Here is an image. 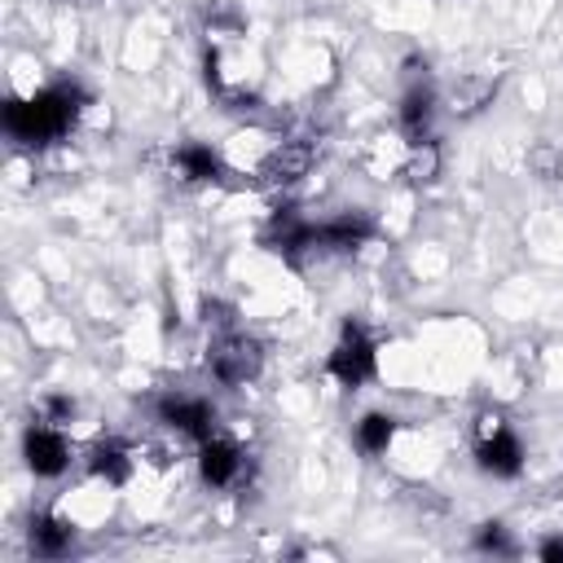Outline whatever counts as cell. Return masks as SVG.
<instances>
[{
  "label": "cell",
  "instance_id": "6da1fadb",
  "mask_svg": "<svg viewBox=\"0 0 563 563\" xmlns=\"http://www.w3.org/2000/svg\"><path fill=\"white\" fill-rule=\"evenodd\" d=\"M88 92L79 84H48L26 101H9L4 106V132L18 145H48L57 136H66L75 128V119L84 114Z\"/></svg>",
  "mask_w": 563,
  "mask_h": 563
},
{
  "label": "cell",
  "instance_id": "7a4b0ae2",
  "mask_svg": "<svg viewBox=\"0 0 563 563\" xmlns=\"http://www.w3.org/2000/svg\"><path fill=\"white\" fill-rule=\"evenodd\" d=\"M374 365H378L374 339L365 334V325L347 321V325H343V334H339V343L330 347V361H325L330 378H334V383H343V387H361V383H369V378H374Z\"/></svg>",
  "mask_w": 563,
  "mask_h": 563
},
{
  "label": "cell",
  "instance_id": "3957f363",
  "mask_svg": "<svg viewBox=\"0 0 563 563\" xmlns=\"http://www.w3.org/2000/svg\"><path fill=\"white\" fill-rule=\"evenodd\" d=\"M207 365H211V374H216L224 387H242V383H251V378L260 374L264 352H260V343H255L251 334L229 330V334H220V339L211 343Z\"/></svg>",
  "mask_w": 563,
  "mask_h": 563
},
{
  "label": "cell",
  "instance_id": "277c9868",
  "mask_svg": "<svg viewBox=\"0 0 563 563\" xmlns=\"http://www.w3.org/2000/svg\"><path fill=\"white\" fill-rule=\"evenodd\" d=\"M22 457L35 475H62L70 466V440L62 435V427L53 422H31L26 435H22Z\"/></svg>",
  "mask_w": 563,
  "mask_h": 563
},
{
  "label": "cell",
  "instance_id": "5b68a950",
  "mask_svg": "<svg viewBox=\"0 0 563 563\" xmlns=\"http://www.w3.org/2000/svg\"><path fill=\"white\" fill-rule=\"evenodd\" d=\"M158 418L172 427V431H180V435H189V440H207V435H216V409L202 400V396H185V391H167L163 400H158Z\"/></svg>",
  "mask_w": 563,
  "mask_h": 563
},
{
  "label": "cell",
  "instance_id": "8992f818",
  "mask_svg": "<svg viewBox=\"0 0 563 563\" xmlns=\"http://www.w3.org/2000/svg\"><path fill=\"white\" fill-rule=\"evenodd\" d=\"M374 238V220L365 211H343L317 224V255H352Z\"/></svg>",
  "mask_w": 563,
  "mask_h": 563
},
{
  "label": "cell",
  "instance_id": "52a82bcc",
  "mask_svg": "<svg viewBox=\"0 0 563 563\" xmlns=\"http://www.w3.org/2000/svg\"><path fill=\"white\" fill-rule=\"evenodd\" d=\"M312 158H317V145H312V141H282V145H273V150L264 154V163H260L255 176H260V185H268V189L295 185L299 176H308Z\"/></svg>",
  "mask_w": 563,
  "mask_h": 563
},
{
  "label": "cell",
  "instance_id": "ba28073f",
  "mask_svg": "<svg viewBox=\"0 0 563 563\" xmlns=\"http://www.w3.org/2000/svg\"><path fill=\"white\" fill-rule=\"evenodd\" d=\"M475 462H479V471L493 475V479H515V475L523 471V444H519V435L506 431V422H501L497 431H488V435L475 440Z\"/></svg>",
  "mask_w": 563,
  "mask_h": 563
},
{
  "label": "cell",
  "instance_id": "9c48e42d",
  "mask_svg": "<svg viewBox=\"0 0 563 563\" xmlns=\"http://www.w3.org/2000/svg\"><path fill=\"white\" fill-rule=\"evenodd\" d=\"M198 475H202V484H211V488L238 484V475H242V449H238L233 440L207 435V440L198 444Z\"/></svg>",
  "mask_w": 563,
  "mask_h": 563
},
{
  "label": "cell",
  "instance_id": "30bf717a",
  "mask_svg": "<svg viewBox=\"0 0 563 563\" xmlns=\"http://www.w3.org/2000/svg\"><path fill=\"white\" fill-rule=\"evenodd\" d=\"M431 119H435V92L427 84H413L400 97V132L409 136V145L431 141Z\"/></svg>",
  "mask_w": 563,
  "mask_h": 563
},
{
  "label": "cell",
  "instance_id": "8fae6325",
  "mask_svg": "<svg viewBox=\"0 0 563 563\" xmlns=\"http://www.w3.org/2000/svg\"><path fill=\"white\" fill-rule=\"evenodd\" d=\"M70 541H75V532H70V523L57 519V515H35L31 528H26V545H31V554H40V559H62V554L70 550Z\"/></svg>",
  "mask_w": 563,
  "mask_h": 563
},
{
  "label": "cell",
  "instance_id": "7c38bea8",
  "mask_svg": "<svg viewBox=\"0 0 563 563\" xmlns=\"http://www.w3.org/2000/svg\"><path fill=\"white\" fill-rule=\"evenodd\" d=\"M172 163H176L180 180H189V185H211V180H220V176H224V163H220V154H216L211 145H198V141L180 145Z\"/></svg>",
  "mask_w": 563,
  "mask_h": 563
},
{
  "label": "cell",
  "instance_id": "4fadbf2b",
  "mask_svg": "<svg viewBox=\"0 0 563 563\" xmlns=\"http://www.w3.org/2000/svg\"><path fill=\"white\" fill-rule=\"evenodd\" d=\"M88 471H92L97 479H106V484H128V475H132V453H128V444H119V440H97L92 453H88Z\"/></svg>",
  "mask_w": 563,
  "mask_h": 563
},
{
  "label": "cell",
  "instance_id": "5bb4252c",
  "mask_svg": "<svg viewBox=\"0 0 563 563\" xmlns=\"http://www.w3.org/2000/svg\"><path fill=\"white\" fill-rule=\"evenodd\" d=\"M391 435H396V418H391V413H365V418L356 422V444H361L365 453H387Z\"/></svg>",
  "mask_w": 563,
  "mask_h": 563
},
{
  "label": "cell",
  "instance_id": "9a60e30c",
  "mask_svg": "<svg viewBox=\"0 0 563 563\" xmlns=\"http://www.w3.org/2000/svg\"><path fill=\"white\" fill-rule=\"evenodd\" d=\"M435 172H440V150H435V141H418V145H409L405 176H409L413 185H427V180H435Z\"/></svg>",
  "mask_w": 563,
  "mask_h": 563
},
{
  "label": "cell",
  "instance_id": "2e32d148",
  "mask_svg": "<svg viewBox=\"0 0 563 563\" xmlns=\"http://www.w3.org/2000/svg\"><path fill=\"white\" fill-rule=\"evenodd\" d=\"M475 545H479L484 554H510V550H515L501 523H484V528H479V537H475Z\"/></svg>",
  "mask_w": 563,
  "mask_h": 563
},
{
  "label": "cell",
  "instance_id": "e0dca14e",
  "mask_svg": "<svg viewBox=\"0 0 563 563\" xmlns=\"http://www.w3.org/2000/svg\"><path fill=\"white\" fill-rule=\"evenodd\" d=\"M40 413H44V422L62 427V422H70V413H75V400H70V396H48V400L40 405Z\"/></svg>",
  "mask_w": 563,
  "mask_h": 563
},
{
  "label": "cell",
  "instance_id": "ac0fdd59",
  "mask_svg": "<svg viewBox=\"0 0 563 563\" xmlns=\"http://www.w3.org/2000/svg\"><path fill=\"white\" fill-rule=\"evenodd\" d=\"M541 559H563V537H550V541H541Z\"/></svg>",
  "mask_w": 563,
  "mask_h": 563
}]
</instances>
